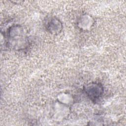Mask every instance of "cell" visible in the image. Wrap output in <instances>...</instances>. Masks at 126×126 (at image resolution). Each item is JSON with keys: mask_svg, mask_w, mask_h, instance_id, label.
Here are the masks:
<instances>
[{"mask_svg": "<svg viewBox=\"0 0 126 126\" xmlns=\"http://www.w3.org/2000/svg\"><path fill=\"white\" fill-rule=\"evenodd\" d=\"M24 30L20 26H14L10 28L8 31V39L9 44L13 48H16L17 43H23L25 45L28 42Z\"/></svg>", "mask_w": 126, "mask_h": 126, "instance_id": "cell-1", "label": "cell"}, {"mask_svg": "<svg viewBox=\"0 0 126 126\" xmlns=\"http://www.w3.org/2000/svg\"><path fill=\"white\" fill-rule=\"evenodd\" d=\"M85 92L88 97L93 101L95 102L103 94L102 85L98 83H92L85 87Z\"/></svg>", "mask_w": 126, "mask_h": 126, "instance_id": "cell-2", "label": "cell"}, {"mask_svg": "<svg viewBox=\"0 0 126 126\" xmlns=\"http://www.w3.org/2000/svg\"><path fill=\"white\" fill-rule=\"evenodd\" d=\"M62 23L58 19H52L48 22L47 29L51 32H59L62 29Z\"/></svg>", "mask_w": 126, "mask_h": 126, "instance_id": "cell-3", "label": "cell"}]
</instances>
